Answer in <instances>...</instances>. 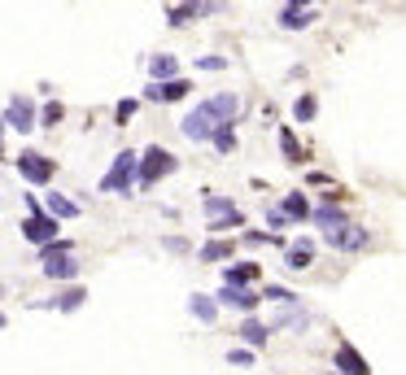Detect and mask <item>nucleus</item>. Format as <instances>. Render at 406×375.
<instances>
[{
  "mask_svg": "<svg viewBox=\"0 0 406 375\" xmlns=\"http://www.w3.org/2000/svg\"><path fill=\"white\" fill-rule=\"evenodd\" d=\"M132 188H140V157L132 153V148H127V153L114 157L110 174L100 179V192H118V196H127Z\"/></svg>",
  "mask_w": 406,
  "mask_h": 375,
  "instance_id": "1",
  "label": "nucleus"
},
{
  "mask_svg": "<svg viewBox=\"0 0 406 375\" xmlns=\"http://www.w3.org/2000/svg\"><path fill=\"white\" fill-rule=\"evenodd\" d=\"M219 127H227V122L219 118V109H214L210 101H201V105L180 122V131H184L188 140H197V144H201V140H214V131H219Z\"/></svg>",
  "mask_w": 406,
  "mask_h": 375,
  "instance_id": "2",
  "label": "nucleus"
},
{
  "mask_svg": "<svg viewBox=\"0 0 406 375\" xmlns=\"http://www.w3.org/2000/svg\"><path fill=\"white\" fill-rule=\"evenodd\" d=\"M175 166H180V162H175V153H166L162 144L144 148V153H140V188H153L162 174H170Z\"/></svg>",
  "mask_w": 406,
  "mask_h": 375,
  "instance_id": "3",
  "label": "nucleus"
},
{
  "mask_svg": "<svg viewBox=\"0 0 406 375\" xmlns=\"http://www.w3.org/2000/svg\"><path fill=\"white\" fill-rule=\"evenodd\" d=\"M27 210H31V214L22 218V236H27L31 244H40V249H44V244H53V240H57V218H53V214H44L35 201H27Z\"/></svg>",
  "mask_w": 406,
  "mask_h": 375,
  "instance_id": "4",
  "label": "nucleus"
},
{
  "mask_svg": "<svg viewBox=\"0 0 406 375\" xmlns=\"http://www.w3.org/2000/svg\"><path fill=\"white\" fill-rule=\"evenodd\" d=\"M367 240H371V232L359 227V222H345V227L323 232V244L337 249V254H359V249H367Z\"/></svg>",
  "mask_w": 406,
  "mask_h": 375,
  "instance_id": "5",
  "label": "nucleus"
},
{
  "mask_svg": "<svg viewBox=\"0 0 406 375\" xmlns=\"http://www.w3.org/2000/svg\"><path fill=\"white\" fill-rule=\"evenodd\" d=\"M13 166H18V174H22V179H27V184H48V179H53V157H44V153H35V148H22V153L13 157Z\"/></svg>",
  "mask_w": 406,
  "mask_h": 375,
  "instance_id": "6",
  "label": "nucleus"
},
{
  "mask_svg": "<svg viewBox=\"0 0 406 375\" xmlns=\"http://www.w3.org/2000/svg\"><path fill=\"white\" fill-rule=\"evenodd\" d=\"M5 122H9L13 131H22V136L40 127V122H35V105L27 101V96H13V101L5 105Z\"/></svg>",
  "mask_w": 406,
  "mask_h": 375,
  "instance_id": "7",
  "label": "nucleus"
},
{
  "mask_svg": "<svg viewBox=\"0 0 406 375\" xmlns=\"http://www.w3.org/2000/svg\"><path fill=\"white\" fill-rule=\"evenodd\" d=\"M258 302H262V292H253V288H236V284H223L219 288V306H236V310L253 314V310H258Z\"/></svg>",
  "mask_w": 406,
  "mask_h": 375,
  "instance_id": "8",
  "label": "nucleus"
},
{
  "mask_svg": "<svg viewBox=\"0 0 406 375\" xmlns=\"http://www.w3.org/2000/svg\"><path fill=\"white\" fill-rule=\"evenodd\" d=\"M267 328H293V332H306V328H311V314L297 310V306H280V310L267 319Z\"/></svg>",
  "mask_w": 406,
  "mask_h": 375,
  "instance_id": "9",
  "label": "nucleus"
},
{
  "mask_svg": "<svg viewBox=\"0 0 406 375\" xmlns=\"http://www.w3.org/2000/svg\"><path fill=\"white\" fill-rule=\"evenodd\" d=\"M337 371L341 375H371V367L363 362V354H359V349H354V345H337Z\"/></svg>",
  "mask_w": 406,
  "mask_h": 375,
  "instance_id": "10",
  "label": "nucleus"
},
{
  "mask_svg": "<svg viewBox=\"0 0 406 375\" xmlns=\"http://www.w3.org/2000/svg\"><path fill=\"white\" fill-rule=\"evenodd\" d=\"M192 92L188 79H175V83H153V88H144V101H184V96Z\"/></svg>",
  "mask_w": 406,
  "mask_h": 375,
  "instance_id": "11",
  "label": "nucleus"
},
{
  "mask_svg": "<svg viewBox=\"0 0 406 375\" xmlns=\"http://www.w3.org/2000/svg\"><path fill=\"white\" fill-rule=\"evenodd\" d=\"M315 22V5H284L280 9V27L284 31H301V27H311Z\"/></svg>",
  "mask_w": 406,
  "mask_h": 375,
  "instance_id": "12",
  "label": "nucleus"
},
{
  "mask_svg": "<svg viewBox=\"0 0 406 375\" xmlns=\"http://www.w3.org/2000/svg\"><path fill=\"white\" fill-rule=\"evenodd\" d=\"M214 9H223V5H166L162 13H166L170 27H184V22H192V18H201V13H214Z\"/></svg>",
  "mask_w": 406,
  "mask_h": 375,
  "instance_id": "13",
  "label": "nucleus"
},
{
  "mask_svg": "<svg viewBox=\"0 0 406 375\" xmlns=\"http://www.w3.org/2000/svg\"><path fill=\"white\" fill-rule=\"evenodd\" d=\"M311 262H315V244H311V240H293V244L284 249V266H289V270H306Z\"/></svg>",
  "mask_w": 406,
  "mask_h": 375,
  "instance_id": "14",
  "label": "nucleus"
},
{
  "mask_svg": "<svg viewBox=\"0 0 406 375\" xmlns=\"http://www.w3.org/2000/svg\"><path fill=\"white\" fill-rule=\"evenodd\" d=\"M232 240H210V244H201L197 249V262H223V258H232Z\"/></svg>",
  "mask_w": 406,
  "mask_h": 375,
  "instance_id": "15",
  "label": "nucleus"
},
{
  "mask_svg": "<svg viewBox=\"0 0 406 375\" xmlns=\"http://www.w3.org/2000/svg\"><path fill=\"white\" fill-rule=\"evenodd\" d=\"M267 336H271L267 323H258V319H245V323H240V340H245V345L258 349V345H267Z\"/></svg>",
  "mask_w": 406,
  "mask_h": 375,
  "instance_id": "16",
  "label": "nucleus"
},
{
  "mask_svg": "<svg viewBox=\"0 0 406 375\" xmlns=\"http://www.w3.org/2000/svg\"><path fill=\"white\" fill-rule=\"evenodd\" d=\"M188 310H192L201 323H214V319H219V302H214V297H206V292H197L192 302H188Z\"/></svg>",
  "mask_w": 406,
  "mask_h": 375,
  "instance_id": "17",
  "label": "nucleus"
},
{
  "mask_svg": "<svg viewBox=\"0 0 406 375\" xmlns=\"http://www.w3.org/2000/svg\"><path fill=\"white\" fill-rule=\"evenodd\" d=\"M249 280H258V266H253V262H240V266H227V270H223V284L245 288Z\"/></svg>",
  "mask_w": 406,
  "mask_h": 375,
  "instance_id": "18",
  "label": "nucleus"
},
{
  "mask_svg": "<svg viewBox=\"0 0 406 375\" xmlns=\"http://www.w3.org/2000/svg\"><path fill=\"white\" fill-rule=\"evenodd\" d=\"M201 206H206L210 222H214V218H227V214H236V206L227 201V196H214V192H206V196H201Z\"/></svg>",
  "mask_w": 406,
  "mask_h": 375,
  "instance_id": "19",
  "label": "nucleus"
},
{
  "mask_svg": "<svg viewBox=\"0 0 406 375\" xmlns=\"http://www.w3.org/2000/svg\"><path fill=\"white\" fill-rule=\"evenodd\" d=\"M48 214H53V218H79V206H74L70 196H57V192H48Z\"/></svg>",
  "mask_w": 406,
  "mask_h": 375,
  "instance_id": "20",
  "label": "nucleus"
},
{
  "mask_svg": "<svg viewBox=\"0 0 406 375\" xmlns=\"http://www.w3.org/2000/svg\"><path fill=\"white\" fill-rule=\"evenodd\" d=\"M44 275H48V280H74V275H79V262H74V258L44 262Z\"/></svg>",
  "mask_w": 406,
  "mask_h": 375,
  "instance_id": "21",
  "label": "nucleus"
},
{
  "mask_svg": "<svg viewBox=\"0 0 406 375\" xmlns=\"http://www.w3.org/2000/svg\"><path fill=\"white\" fill-rule=\"evenodd\" d=\"M62 258H74V244L70 240H53L40 249V262H62Z\"/></svg>",
  "mask_w": 406,
  "mask_h": 375,
  "instance_id": "22",
  "label": "nucleus"
},
{
  "mask_svg": "<svg viewBox=\"0 0 406 375\" xmlns=\"http://www.w3.org/2000/svg\"><path fill=\"white\" fill-rule=\"evenodd\" d=\"M315 218L323 222V232H332V227H345V222H349V218L341 214V206H319V210H315Z\"/></svg>",
  "mask_w": 406,
  "mask_h": 375,
  "instance_id": "23",
  "label": "nucleus"
},
{
  "mask_svg": "<svg viewBox=\"0 0 406 375\" xmlns=\"http://www.w3.org/2000/svg\"><path fill=\"white\" fill-rule=\"evenodd\" d=\"M149 70H153L158 83H175V70H180V66H175V57H153V61H149Z\"/></svg>",
  "mask_w": 406,
  "mask_h": 375,
  "instance_id": "24",
  "label": "nucleus"
},
{
  "mask_svg": "<svg viewBox=\"0 0 406 375\" xmlns=\"http://www.w3.org/2000/svg\"><path fill=\"white\" fill-rule=\"evenodd\" d=\"M83 297H88L83 288H62V292H57V302H53V306L70 314V310H79V306H83Z\"/></svg>",
  "mask_w": 406,
  "mask_h": 375,
  "instance_id": "25",
  "label": "nucleus"
},
{
  "mask_svg": "<svg viewBox=\"0 0 406 375\" xmlns=\"http://www.w3.org/2000/svg\"><path fill=\"white\" fill-rule=\"evenodd\" d=\"M210 144H214V148H219V153L227 157V153H232V148H236V127H232V122H227V127H219Z\"/></svg>",
  "mask_w": 406,
  "mask_h": 375,
  "instance_id": "26",
  "label": "nucleus"
},
{
  "mask_svg": "<svg viewBox=\"0 0 406 375\" xmlns=\"http://www.w3.org/2000/svg\"><path fill=\"white\" fill-rule=\"evenodd\" d=\"M280 210H284L289 218H306V214H311V206H306V196H301V192H289Z\"/></svg>",
  "mask_w": 406,
  "mask_h": 375,
  "instance_id": "27",
  "label": "nucleus"
},
{
  "mask_svg": "<svg viewBox=\"0 0 406 375\" xmlns=\"http://www.w3.org/2000/svg\"><path fill=\"white\" fill-rule=\"evenodd\" d=\"M315 109H319L315 96H297V101H293V118H297V122H311V118H315Z\"/></svg>",
  "mask_w": 406,
  "mask_h": 375,
  "instance_id": "28",
  "label": "nucleus"
},
{
  "mask_svg": "<svg viewBox=\"0 0 406 375\" xmlns=\"http://www.w3.org/2000/svg\"><path fill=\"white\" fill-rule=\"evenodd\" d=\"M267 302H275V306H297V292H289V288H280V284H267Z\"/></svg>",
  "mask_w": 406,
  "mask_h": 375,
  "instance_id": "29",
  "label": "nucleus"
},
{
  "mask_svg": "<svg viewBox=\"0 0 406 375\" xmlns=\"http://www.w3.org/2000/svg\"><path fill=\"white\" fill-rule=\"evenodd\" d=\"M136 109H140V101H132V96H127V101L114 105V122H118V127H127V122L136 118Z\"/></svg>",
  "mask_w": 406,
  "mask_h": 375,
  "instance_id": "30",
  "label": "nucleus"
},
{
  "mask_svg": "<svg viewBox=\"0 0 406 375\" xmlns=\"http://www.w3.org/2000/svg\"><path fill=\"white\" fill-rule=\"evenodd\" d=\"M280 148H284V157H289V162H301V144H297V136H293L289 127L280 131Z\"/></svg>",
  "mask_w": 406,
  "mask_h": 375,
  "instance_id": "31",
  "label": "nucleus"
},
{
  "mask_svg": "<svg viewBox=\"0 0 406 375\" xmlns=\"http://www.w3.org/2000/svg\"><path fill=\"white\" fill-rule=\"evenodd\" d=\"M40 118H44V127H57V122L66 118V109H62V101H48V105L40 109Z\"/></svg>",
  "mask_w": 406,
  "mask_h": 375,
  "instance_id": "32",
  "label": "nucleus"
},
{
  "mask_svg": "<svg viewBox=\"0 0 406 375\" xmlns=\"http://www.w3.org/2000/svg\"><path fill=\"white\" fill-rule=\"evenodd\" d=\"M162 249H166V254H188L192 244H188L184 236H166V240H162Z\"/></svg>",
  "mask_w": 406,
  "mask_h": 375,
  "instance_id": "33",
  "label": "nucleus"
},
{
  "mask_svg": "<svg viewBox=\"0 0 406 375\" xmlns=\"http://www.w3.org/2000/svg\"><path fill=\"white\" fill-rule=\"evenodd\" d=\"M197 70H227V57H197Z\"/></svg>",
  "mask_w": 406,
  "mask_h": 375,
  "instance_id": "34",
  "label": "nucleus"
},
{
  "mask_svg": "<svg viewBox=\"0 0 406 375\" xmlns=\"http://www.w3.org/2000/svg\"><path fill=\"white\" fill-rule=\"evenodd\" d=\"M267 222H271V227H284L289 214H284V210H275V206H267Z\"/></svg>",
  "mask_w": 406,
  "mask_h": 375,
  "instance_id": "35",
  "label": "nucleus"
},
{
  "mask_svg": "<svg viewBox=\"0 0 406 375\" xmlns=\"http://www.w3.org/2000/svg\"><path fill=\"white\" fill-rule=\"evenodd\" d=\"M232 367H253V354L249 349H232Z\"/></svg>",
  "mask_w": 406,
  "mask_h": 375,
  "instance_id": "36",
  "label": "nucleus"
},
{
  "mask_svg": "<svg viewBox=\"0 0 406 375\" xmlns=\"http://www.w3.org/2000/svg\"><path fill=\"white\" fill-rule=\"evenodd\" d=\"M267 240H275V236H267V232H249L245 236V244H267Z\"/></svg>",
  "mask_w": 406,
  "mask_h": 375,
  "instance_id": "37",
  "label": "nucleus"
}]
</instances>
